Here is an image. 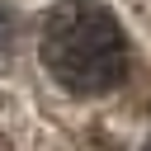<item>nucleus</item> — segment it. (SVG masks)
I'll use <instances>...</instances> for the list:
<instances>
[{
  "label": "nucleus",
  "mask_w": 151,
  "mask_h": 151,
  "mask_svg": "<svg viewBox=\"0 0 151 151\" xmlns=\"http://www.w3.org/2000/svg\"><path fill=\"white\" fill-rule=\"evenodd\" d=\"M38 57L47 76L71 94H109L127 76V38L109 5L61 0L47 9L38 33Z\"/></svg>",
  "instance_id": "nucleus-1"
},
{
  "label": "nucleus",
  "mask_w": 151,
  "mask_h": 151,
  "mask_svg": "<svg viewBox=\"0 0 151 151\" xmlns=\"http://www.w3.org/2000/svg\"><path fill=\"white\" fill-rule=\"evenodd\" d=\"M5 38H9V14L0 9V47H5Z\"/></svg>",
  "instance_id": "nucleus-2"
},
{
  "label": "nucleus",
  "mask_w": 151,
  "mask_h": 151,
  "mask_svg": "<svg viewBox=\"0 0 151 151\" xmlns=\"http://www.w3.org/2000/svg\"><path fill=\"white\" fill-rule=\"evenodd\" d=\"M146 151H151V142H146Z\"/></svg>",
  "instance_id": "nucleus-3"
}]
</instances>
